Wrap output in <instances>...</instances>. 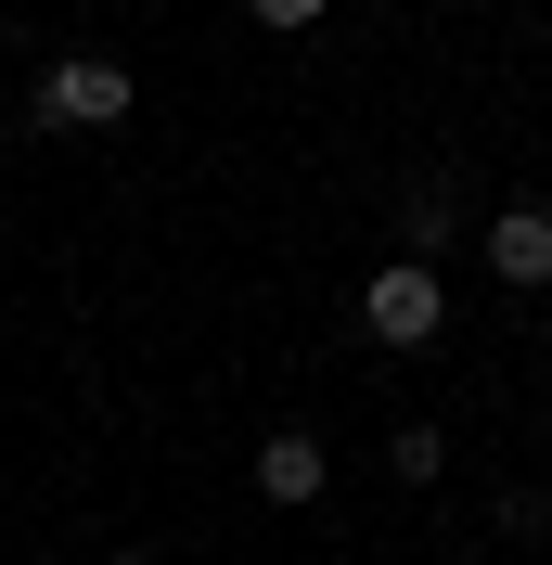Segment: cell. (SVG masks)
<instances>
[{"mask_svg":"<svg viewBox=\"0 0 552 565\" xmlns=\"http://www.w3.org/2000/svg\"><path fill=\"white\" fill-rule=\"evenodd\" d=\"M129 104H141V77L116 65V52H65V65L26 90V116H39V129H116Z\"/></svg>","mask_w":552,"mask_h":565,"instance_id":"6da1fadb","label":"cell"},{"mask_svg":"<svg viewBox=\"0 0 552 565\" xmlns=\"http://www.w3.org/2000/svg\"><path fill=\"white\" fill-rule=\"evenodd\" d=\"M360 321H373L385 348H437V321H449V282L424 270V257H385V270L360 282Z\"/></svg>","mask_w":552,"mask_h":565,"instance_id":"7a4b0ae2","label":"cell"},{"mask_svg":"<svg viewBox=\"0 0 552 565\" xmlns=\"http://www.w3.org/2000/svg\"><path fill=\"white\" fill-rule=\"evenodd\" d=\"M321 489H335V450H321L309 424L257 437V501H321Z\"/></svg>","mask_w":552,"mask_h":565,"instance_id":"3957f363","label":"cell"},{"mask_svg":"<svg viewBox=\"0 0 552 565\" xmlns=\"http://www.w3.org/2000/svg\"><path fill=\"white\" fill-rule=\"evenodd\" d=\"M488 270L540 296V282H552V206H501V218H488Z\"/></svg>","mask_w":552,"mask_h":565,"instance_id":"277c9868","label":"cell"},{"mask_svg":"<svg viewBox=\"0 0 552 565\" xmlns=\"http://www.w3.org/2000/svg\"><path fill=\"white\" fill-rule=\"evenodd\" d=\"M385 476H399V489H437V476H449V437H437V424H399V437H385Z\"/></svg>","mask_w":552,"mask_h":565,"instance_id":"5b68a950","label":"cell"},{"mask_svg":"<svg viewBox=\"0 0 552 565\" xmlns=\"http://www.w3.org/2000/svg\"><path fill=\"white\" fill-rule=\"evenodd\" d=\"M437 245H449V193H412V257L437 270Z\"/></svg>","mask_w":552,"mask_h":565,"instance_id":"8992f818","label":"cell"},{"mask_svg":"<svg viewBox=\"0 0 552 565\" xmlns=\"http://www.w3.org/2000/svg\"><path fill=\"white\" fill-rule=\"evenodd\" d=\"M244 13H257L270 39H309V26H321V0H244Z\"/></svg>","mask_w":552,"mask_h":565,"instance_id":"52a82bcc","label":"cell"},{"mask_svg":"<svg viewBox=\"0 0 552 565\" xmlns=\"http://www.w3.org/2000/svg\"><path fill=\"white\" fill-rule=\"evenodd\" d=\"M104 565H155V553H104Z\"/></svg>","mask_w":552,"mask_h":565,"instance_id":"ba28073f","label":"cell"}]
</instances>
